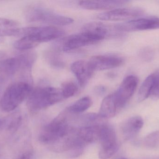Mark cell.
<instances>
[{
	"mask_svg": "<svg viewBox=\"0 0 159 159\" xmlns=\"http://www.w3.org/2000/svg\"><path fill=\"white\" fill-rule=\"evenodd\" d=\"M61 90L50 87H37L33 89L28 98L27 105L31 113H36L62 101Z\"/></svg>",
	"mask_w": 159,
	"mask_h": 159,
	"instance_id": "1",
	"label": "cell"
},
{
	"mask_svg": "<svg viewBox=\"0 0 159 159\" xmlns=\"http://www.w3.org/2000/svg\"><path fill=\"white\" fill-rule=\"evenodd\" d=\"M32 90L31 84L25 81H18L10 84L1 98V109L6 112L15 110L27 99Z\"/></svg>",
	"mask_w": 159,
	"mask_h": 159,
	"instance_id": "2",
	"label": "cell"
},
{
	"mask_svg": "<svg viewBox=\"0 0 159 159\" xmlns=\"http://www.w3.org/2000/svg\"><path fill=\"white\" fill-rule=\"evenodd\" d=\"M68 111L61 112L42 130L39 136L41 143L49 146L69 134L72 127L68 119Z\"/></svg>",
	"mask_w": 159,
	"mask_h": 159,
	"instance_id": "3",
	"label": "cell"
},
{
	"mask_svg": "<svg viewBox=\"0 0 159 159\" xmlns=\"http://www.w3.org/2000/svg\"><path fill=\"white\" fill-rule=\"evenodd\" d=\"M26 20L29 22H41L65 26L73 22L71 18L62 16L37 4L28 6L24 11Z\"/></svg>",
	"mask_w": 159,
	"mask_h": 159,
	"instance_id": "4",
	"label": "cell"
},
{
	"mask_svg": "<svg viewBox=\"0 0 159 159\" xmlns=\"http://www.w3.org/2000/svg\"><path fill=\"white\" fill-rule=\"evenodd\" d=\"M101 147L99 157L108 159L117 152L119 144L115 129L109 124H102L101 126L100 139Z\"/></svg>",
	"mask_w": 159,
	"mask_h": 159,
	"instance_id": "5",
	"label": "cell"
},
{
	"mask_svg": "<svg viewBox=\"0 0 159 159\" xmlns=\"http://www.w3.org/2000/svg\"><path fill=\"white\" fill-rule=\"evenodd\" d=\"M64 31L53 26L28 27L20 28L18 36H29L40 44L62 37Z\"/></svg>",
	"mask_w": 159,
	"mask_h": 159,
	"instance_id": "6",
	"label": "cell"
},
{
	"mask_svg": "<svg viewBox=\"0 0 159 159\" xmlns=\"http://www.w3.org/2000/svg\"><path fill=\"white\" fill-rule=\"evenodd\" d=\"M114 28L117 32L158 30L159 18L149 17L135 19L116 24Z\"/></svg>",
	"mask_w": 159,
	"mask_h": 159,
	"instance_id": "7",
	"label": "cell"
},
{
	"mask_svg": "<svg viewBox=\"0 0 159 159\" xmlns=\"http://www.w3.org/2000/svg\"><path fill=\"white\" fill-rule=\"evenodd\" d=\"M144 10L138 7H119L97 16L99 19L106 21L132 20L144 14Z\"/></svg>",
	"mask_w": 159,
	"mask_h": 159,
	"instance_id": "8",
	"label": "cell"
},
{
	"mask_svg": "<svg viewBox=\"0 0 159 159\" xmlns=\"http://www.w3.org/2000/svg\"><path fill=\"white\" fill-rule=\"evenodd\" d=\"M138 79L133 75L127 77L116 92L113 93L118 110L123 108L136 90Z\"/></svg>",
	"mask_w": 159,
	"mask_h": 159,
	"instance_id": "9",
	"label": "cell"
},
{
	"mask_svg": "<svg viewBox=\"0 0 159 159\" xmlns=\"http://www.w3.org/2000/svg\"><path fill=\"white\" fill-rule=\"evenodd\" d=\"M102 38L89 33L82 32L81 33L73 35L69 37L63 45V50L70 51L83 47L93 44Z\"/></svg>",
	"mask_w": 159,
	"mask_h": 159,
	"instance_id": "10",
	"label": "cell"
},
{
	"mask_svg": "<svg viewBox=\"0 0 159 159\" xmlns=\"http://www.w3.org/2000/svg\"><path fill=\"white\" fill-rule=\"evenodd\" d=\"M88 62L94 72L119 67L123 64L124 59L122 57L116 55H99L92 57Z\"/></svg>",
	"mask_w": 159,
	"mask_h": 159,
	"instance_id": "11",
	"label": "cell"
},
{
	"mask_svg": "<svg viewBox=\"0 0 159 159\" xmlns=\"http://www.w3.org/2000/svg\"><path fill=\"white\" fill-rule=\"evenodd\" d=\"M71 70L81 87L87 85L94 72L89 62L83 60H78L74 62L71 66Z\"/></svg>",
	"mask_w": 159,
	"mask_h": 159,
	"instance_id": "12",
	"label": "cell"
},
{
	"mask_svg": "<svg viewBox=\"0 0 159 159\" xmlns=\"http://www.w3.org/2000/svg\"><path fill=\"white\" fill-rule=\"evenodd\" d=\"M144 125L143 120L140 116H134L125 120L120 130L125 140L133 139L137 135Z\"/></svg>",
	"mask_w": 159,
	"mask_h": 159,
	"instance_id": "13",
	"label": "cell"
},
{
	"mask_svg": "<svg viewBox=\"0 0 159 159\" xmlns=\"http://www.w3.org/2000/svg\"><path fill=\"white\" fill-rule=\"evenodd\" d=\"M128 2L118 0L82 1L79 2V5L82 8L88 10H112L123 6Z\"/></svg>",
	"mask_w": 159,
	"mask_h": 159,
	"instance_id": "14",
	"label": "cell"
},
{
	"mask_svg": "<svg viewBox=\"0 0 159 159\" xmlns=\"http://www.w3.org/2000/svg\"><path fill=\"white\" fill-rule=\"evenodd\" d=\"M21 62L19 56L0 61V78L11 77L21 70Z\"/></svg>",
	"mask_w": 159,
	"mask_h": 159,
	"instance_id": "15",
	"label": "cell"
},
{
	"mask_svg": "<svg viewBox=\"0 0 159 159\" xmlns=\"http://www.w3.org/2000/svg\"><path fill=\"white\" fill-rule=\"evenodd\" d=\"M18 21L9 19L0 18V44L6 36H18L20 28Z\"/></svg>",
	"mask_w": 159,
	"mask_h": 159,
	"instance_id": "16",
	"label": "cell"
},
{
	"mask_svg": "<svg viewBox=\"0 0 159 159\" xmlns=\"http://www.w3.org/2000/svg\"><path fill=\"white\" fill-rule=\"evenodd\" d=\"M83 32L95 35L103 39L112 35L113 32H117L114 26L111 27L100 22H91L86 24L83 28Z\"/></svg>",
	"mask_w": 159,
	"mask_h": 159,
	"instance_id": "17",
	"label": "cell"
},
{
	"mask_svg": "<svg viewBox=\"0 0 159 159\" xmlns=\"http://www.w3.org/2000/svg\"><path fill=\"white\" fill-rule=\"evenodd\" d=\"M117 111L116 101L112 93L103 100L98 114L102 118H111L115 116Z\"/></svg>",
	"mask_w": 159,
	"mask_h": 159,
	"instance_id": "18",
	"label": "cell"
},
{
	"mask_svg": "<svg viewBox=\"0 0 159 159\" xmlns=\"http://www.w3.org/2000/svg\"><path fill=\"white\" fill-rule=\"evenodd\" d=\"M155 79V73L148 76L140 87L138 93V101L141 102L149 98Z\"/></svg>",
	"mask_w": 159,
	"mask_h": 159,
	"instance_id": "19",
	"label": "cell"
},
{
	"mask_svg": "<svg viewBox=\"0 0 159 159\" xmlns=\"http://www.w3.org/2000/svg\"><path fill=\"white\" fill-rule=\"evenodd\" d=\"M92 103V101L90 97H82L68 107L67 110L71 114L83 113L91 107Z\"/></svg>",
	"mask_w": 159,
	"mask_h": 159,
	"instance_id": "20",
	"label": "cell"
},
{
	"mask_svg": "<svg viewBox=\"0 0 159 159\" xmlns=\"http://www.w3.org/2000/svg\"><path fill=\"white\" fill-rule=\"evenodd\" d=\"M39 44L29 36H23L16 41L14 47L20 51H25L34 48Z\"/></svg>",
	"mask_w": 159,
	"mask_h": 159,
	"instance_id": "21",
	"label": "cell"
},
{
	"mask_svg": "<svg viewBox=\"0 0 159 159\" xmlns=\"http://www.w3.org/2000/svg\"><path fill=\"white\" fill-rule=\"evenodd\" d=\"M144 147L148 149L156 148L159 145V130L156 131L147 135L142 141Z\"/></svg>",
	"mask_w": 159,
	"mask_h": 159,
	"instance_id": "22",
	"label": "cell"
},
{
	"mask_svg": "<svg viewBox=\"0 0 159 159\" xmlns=\"http://www.w3.org/2000/svg\"><path fill=\"white\" fill-rule=\"evenodd\" d=\"M61 90L64 99H68L74 96L78 90L77 85L72 81L64 82L62 85Z\"/></svg>",
	"mask_w": 159,
	"mask_h": 159,
	"instance_id": "23",
	"label": "cell"
},
{
	"mask_svg": "<svg viewBox=\"0 0 159 159\" xmlns=\"http://www.w3.org/2000/svg\"><path fill=\"white\" fill-rule=\"evenodd\" d=\"M155 73V79L149 94V98L153 101L159 99V71Z\"/></svg>",
	"mask_w": 159,
	"mask_h": 159,
	"instance_id": "24",
	"label": "cell"
},
{
	"mask_svg": "<svg viewBox=\"0 0 159 159\" xmlns=\"http://www.w3.org/2000/svg\"><path fill=\"white\" fill-rule=\"evenodd\" d=\"M140 53L141 58L145 61H150L154 58V52L149 48H145L141 50Z\"/></svg>",
	"mask_w": 159,
	"mask_h": 159,
	"instance_id": "25",
	"label": "cell"
},
{
	"mask_svg": "<svg viewBox=\"0 0 159 159\" xmlns=\"http://www.w3.org/2000/svg\"><path fill=\"white\" fill-rule=\"evenodd\" d=\"M21 121V118L20 117H17L14 119L8 126V129L10 131H14L15 129H16L19 125L20 124Z\"/></svg>",
	"mask_w": 159,
	"mask_h": 159,
	"instance_id": "26",
	"label": "cell"
},
{
	"mask_svg": "<svg viewBox=\"0 0 159 159\" xmlns=\"http://www.w3.org/2000/svg\"><path fill=\"white\" fill-rule=\"evenodd\" d=\"M32 154L30 152L25 153L22 155L20 159H31Z\"/></svg>",
	"mask_w": 159,
	"mask_h": 159,
	"instance_id": "27",
	"label": "cell"
},
{
	"mask_svg": "<svg viewBox=\"0 0 159 159\" xmlns=\"http://www.w3.org/2000/svg\"><path fill=\"white\" fill-rule=\"evenodd\" d=\"M159 159V156H157V157H149L147 159Z\"/></svg>",
	"mask_w": 159,
	"mask_h": 159,
	"instance_id": "28",
	"label": "cell"
},
{
	"mask_svg": "<svg viewBox=\"0 0 159 159\" xmlns=\"http://www.w3.org/2000/svg\"><path fill=\"white\" fill-rule=\"evenodd\" d=\"M3 123V121L2 119H0V128L2 126Z\"/></svg>",
	"mask_w": 159,
	"mask_h": 159,
	"instance_id": "29",
	"label": "cell"
},
{
	"mask_svg": "<svg viewBox=\"0 0 159 159\" xmlns=\"http://www.w3.org/2000/svg\"><path fill=\"white\" fill-rule=\"evenodd\" d=\"M120 159H129L125 158H120Z\"/></svg>",
	"mask_w": 159,
	"mask_h": 159,
	"instance_id": "30",
	"label": "cell"
}]
</instances>
